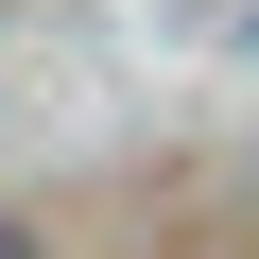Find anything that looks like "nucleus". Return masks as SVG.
I'll return each instance as SVG.
<instances>
[{
    "mask_svg": "<svg viewBox=\"0 0 259 259\" xmlns=\"http://www.w3.org/2000/svg\"><path fill=\"white\" fill-rule=\"evenodd\" d=\"M0 259H35V225H0Z\"/></svg>",
    "mask_w": 259,
    "mask_h": 259,
    "instance_id": "1",
    "label": "nucleus"
}]
</instances>
